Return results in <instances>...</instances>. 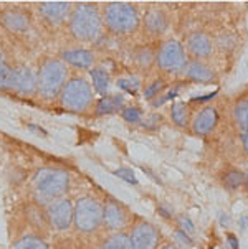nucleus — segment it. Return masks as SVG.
Instances as JSON below:
<instances>
[{
  "mask_svg": "<svg viewBox=\"0 0 248 249\" xmlns=\"http://www.w3.org/2000/svg\"><path fill=\"white\" fill-rule=\"evenodd\" d=\"M14 249H50L48 243L37 234H25L15 241Z\"/></svg>",
  "mask_w": 248,
  "mask_h": 249,
  "instance_id": "23",
  "label": "nucleus"
},
{
  "mask_svg": "<svg viewBox=\"0 0 248 249\" xmlns=\"http://www.w3.org/2000/svg\"><path fill=\"white\" fill-rule=\"evenodd\" d=\"M217 122H218V114L215 109L204 107L194 117V121H192V130H194V134L199 137L209 136V134L217 127Z\"/></svg>",
  "mask_w": 248,
  "mask_h": 249,
  "instance_id": "12",
  "label": "nucleus"
},
{
  "mask_svg": "<svg viewBox=\"0 0 248 249\" xmlns=\"http://www.w3.org/2000/svg\"><path fill=\"white\" fill-rule=\"evenodd\" d=\"M162 88H164V81H162V79H155V81L151 83V86L146 88L144 96H146L148 99H153L154 96H157L159 92H161Z\"/></svg>",
  "mask_w": 248,
  "mask_h": 249,
  "instance_id": "27",
  "label": "nucleus"
},
{
  "mask_svg": "<svg viewBox=\"0 0 248 249\" xmlns=\"http://www.w3.org/2000/svg\"><path fill=\"white\" fill-rule=\"evenodd\" d=\"M117 86H119L121 89H126L128 92L134 94V92L137 91V88H139V83H137L136 79H119V81H117Z\"/></svg>",
  "mask_w": 248,
  "mask_h": 249,
  "instance_id": "29",
  "label": "nucleus"
},
{
  "mask_svg": "<svg viewBox=\"0 0 248 249\" xmlns=\"http://www.w3.org/2000/svg\"><path fill=\"white\" fill-rule=\"evenodd\" d=\"M63 60L76 68H90L93 65V53L88 50H70L63 53Z\"/></svg>",
  "mask_w": 248,
  "mask_h": 249,
  "instance_id": "18",
  "label": "nucleus"
},
{
  "mask_svg": "<svg viewBox=\"0 0 248 249\" xmlns=\"http://www.w3.org/2000/svg\"><path fill=\"white\" fill-rule=\"evenodd\" d=\"M242 145H243V150H245L248 155V130L242 134Z\"/></svg>",
  "mask_w": 248,
  "mask_h": 249,
  "instance_id": "34",
  "label": "nucleus"
},
{
  "mask_svg": "<svg viewBox=\"0 0 248 249\" xmlns=\"http://www.w3.org/2000/svg\"><path fill=\"white\" fill-rule=\"evenodd\" d=\"M229 241H230V244H232V248H233V249H238V244H237V238H235L233 234H229Z\"/></svg>",
  "mask_w": 248,
  "mask_h": 249,
  "instance_id": "36",
  "label": "nucleus"
},
{
  "mask_svg": "<svg viewBox=\"0 0 248 249\" xmlns=\"http://www.w3.org/2000/svg\"><path fill=\"white\" fill-rule=\"evenodd\" d=\"M171 117L172 122H174L177 127H187L191 124V111H189V106L182 101L179 103H174L171 107Z\"/></svg>",
  "mask_w": 248,
  "mask_h": 249,
  "instance_id": "20",
  "label": "nucleus"
},
{
  "mask_svg": "<svg viewBox=\"0 0 248 249\" xmlns=\"http://www.w3.org/2000/svg\"><path fill=\"white\" fill-rule=\"evenodd\" d=\"M233 114V122L238 129L247 132L248 130V98H242L235 103L232 109Z\"/></svg>",
  "mask_w": 248,
  "mask_h": 249,
  "instance_id": "19",
  "label": "nucleus"
},
{
  "mask_svg": "<svg viewBox=\"0 0 248 249\" xmlns=\"http://www.w3.org/2000/svg\"><path fill=\"white\" fill-rule=\"evenodd\" d=\"M2 23L10 32H25L30 25V15L19 8H10L2 14Z\"/></svg>",
  "mask_w": 248,
  "mask_h": 249,
  "instance_id": "14",
  "label": "nucleus"
},
{
  "mask_svg": "<svg viewBox=\"0 0 248 249\" xmlns=\"http://www.w3.org/2000/svg\"><path fill=\"white\" fill-rule=\"evenodd\" d=\"M161 231L153 223L144 221V219L134 223L129 233L133 249H157L161 244Z\"/></svg>",
  "mask_w": 248,
  "mask_h": 249,
  "instance_id": "10",
  "label": "nucleus"
},
{
  "mask_svg": "<svg viewBox=\"0 0 248 249\" xmlns=\"http://www.w3.org/2000/svg\"><path fill=\"white\" fill-rule=\"evenodd\" d=\"M70 187V175L58 168H41L33 177V188L43 200L53 201L61 198Z\"/></svg>",
  "mask_w": 248,
  "mask_h": 249,
  "instance_id": "3",
  "label": "nucleus"
},
{
  "mask_svg": "<svg viewBox=\"0 0 248 249\" xmlns=\"http://www.w3.org/2000/svg\"><path fill=\"white\" fill-rule=\"evenodd\" d=\"M70 30L75 38L93 41L101 35V15L93 3H79L70 17Z\"/></svg>",
  "mask_w": 248,
  "mask_h": 249,
  "instance_id": "1",
  "label": "nucleus"
},
{
  "mask_svg": "<svg viewBox=\"0 0 248 249\" xmlns=\"http://www.w3.org/2000/svg\"><path fill=\"white\" fill-rule=\"evenodd\" d=\"M137 56H139V60H141V65L142 66H148L151 61H153V53H151V50H141L139 52V54H137Z\"/></svg>",
  "mask_w": 248,
  "mask_h": 249,
  "instance_id": "32",
  "label": "nucleus"
},
{
  "mask_svg": "<svg viewBox=\"0 0 248 249\" xmlns=\"http://www.w3.org/2000/svg\"><path fill=\"white\" fill-rule=\"evenodd\" d=\"M57 249H75L73 246H71V244H68V243H63V244H60V246H58Z\"/></svg>",
  "mask_w": 248,
  "mask_h": 249,
  "instance_id": "37",
  "label": "nucleus"
},
{
  "mask_svg": "<svg viewBox=\"0 0 248 249\" xmlns=\"http://www.w3.org/2000/svg\"><path fill=\"white\" fill-rule=\"evenodd\" d=\"M131 225V213L121 201L109 198L103 205V228L109 233H124Z\"/></svg>",
  "mask_w": 248,
  "mask_h": 249,
  "instance_id": "8",
  "label": "nucleus"
},
{
  "mask_svg": "<svg viewBox=\"0 0 248 249\" xmlns=\"http://www.w3.org/2000/svg\"><path fill=\"white\" fill-rule=\"evenodd\" d=\"M73 225L78 233L93 234L103 226V205L93 196H81L75 203Z\"/></svg>",
  "mask_w": 248,
  "mask_h": 249,
  "instance_id": "4",
  "label": "nucleus"
},
{
  "mask_svg": "<svg viewBox=\"0 0 248 249\" xmlns=\"http://www.w3.org/2000/svg\"><path fill=\"white\" fill-rule=\"evenodd\" d=\"M175 236H177V238H179L184 244H187V246H192V244H194V243H192V239L189 238V236H187L186 233H184V231H177V233H175Z\"/></svg>",
  "mask_w": 248,
  "mask_h": 249,
  "instance_id": "33",
  "label": "nucleus"
},
{
  "mask_svg": "<svg viewBox=\"0 0 248 249\" xmlns=\"http://www.w3.org/2000/svg\"><path fill=\"white\" fill-rule=\"evenodd\" d=\"M123 117L128 122H137L141 119V111L137 107H126L123 111Z\"/></svg>",
  "mask_w": 248,
  "mask_h": 249,
  "instance_id": "30",
  "label": "nucleus"
},
{
  "mask_svg": "<svg viewBox=\"0 0 248 249\" xmlns=\"http://www.w3.org/2000/svg\"><path fill=\"white\" fill-rule=\"evenodd\" d=\"M245 181H247V175L242 170H238V168H229L224 174V177H222V183L229 190H237L238 187L245 185Z\"/></svg>",
  "mask_w": 248,
  "mask_h": 249,
  "instance_id": "22",
  "label": "nucleus"
},
{
  "mask_svg": "<svg viewBox=\"0 0 248 249\" xmlns=\"http://www.w3.org/2000/svg\"><path fill=\"white\" fill-rule=\"evenodd\" d=\"M114 175H117L119 178L126 180L128 183H133V185L137 183L136 177H134V172L131 170V168H117V170L114 172Z\"/></svg>",
  "mask_w": 248,
  "mask_h": 249,
  "instance_id": "28",
  "label": "nucleus"
},
{
  "mask_svg": "<svg viewBox=\"0 0 248 249\" xmlns=\"http://www.w3.org/2000/svg\"><path fill=\"white\" fill-rule=\"evenodd\" d=\"M93 99L91 88L85 79H71L63 88L61 104L70 111H85Z\"/></svg>",
  "mask_w": 248,
  "mask_h": 249,
  "instance_id": "7",
  "label": "nucleus"
},
{
  "mask_svg": "<svg viewBox=\"0 0 248 249\" xmlns=\"http://www.w3.org/2000/svg\"><path fill=\"white\" fill-rule=\"evenodd\" d=\"M103 17L109 30L119 33V35L136 32L141 23V17L137 14V8L131 5V3H123V2L108 3L106 8H104Z\"/></svg>",
  "mask_w": 248,
  "mask_h": 249,
  "instance_id": "2",
  "label": "nucleus"
},
{
  "mask_svg": "<svg viewBox=\"0 0 248 249\" xmlns=\"http://www.w3.org/2000/svg\"><path fill=\"white\" fill-rule=\"evenodd\" d=\"M186 78L191 79L194 83H202V84H209L213 83L217 79V74L213 71L212 66H209L207 63L194 60V61H189L186 65Z\"/></svg>",
  "mask_w": 248,
  "mask_h": 249,
  "instance_id": "13",
  "label": "nucleus"
},
{
  "mask_svg": "<svg viewBox=\"0 0 248 249\" xmlns=\"http://www.w3.org/2000/svg\"><path fill=\"white\" fill-rule=\"evenodd\" d=\"M187 50L195 60H207L213 53V41L207 33L204 32H194L187 36Z\"/></svg>",
  "mask_w": 248,
  "mask_h": 249,
  "instance_id": "11",
  "label": "nucleus"
},
{
  "mask_svg": "<svg viewBox=\"0 0 248 249\" xmlns=\"http://www.w3.org/2000/svg\"><path fill=\"white\" fill-rule=\"evenodd\" d=\"M40 12L48 22L61 23L71 12L70 2H43L40 5Z\"/></svg>",
  "mask_w": 248,
  "mask_h": 249,
  "instance_id": "15",
  "label": "nucleus"
},
{
  "mask_svg": "<svg viewBox=\"0 0 248 249\" xmlns=\"http://www.w3.org/2000/svg\"><path fill=\"white\" fill-rule=\"evenodd\" d=\"M179 225L184 230V233H186V231H189V233H192V231H194V223H192L187 216H184V214H182V216H179Z\"/></svg>",
  "mask_w": 248,
  "mask_h": 249,
  "instance_id": "31",
  "label": "nucleus"
},
{
  "mask_svg": "<svg viewBox=\"0 0 248 249\" xmlns=\"http://www.w3.org/2000/svg\"><path fill=\"white\" fill-rule=\"evenodd\" d=\"M17 86V70H12L7 63H0V89L8 91Z\"/></svg>",
  "mask_w": 248,
  "mask_h": 249,
  "instance_id": "24",
  "label": "nucleus"
},
{
  "mask_svg": "<svg viewBox=\"0 0 248 249\" xmlns=\"http://www.w3.org/2000/svg\"><path fill=\"white\" fill-rule=\"evenodd\" d=\"M66 76H68V70H66L65 63H61L60 60H48L40 70L38 92L45 99L57 98L65 88Z\"/></svg>",
  "mask_w": 248,
  "mask_h": 249,
  "instance_id": "5",
  "label": "nucleus"
},
{
  "mask_svg": "<svg viewBox=\"0 0 248 249\" xmlns=\"http://www.w3.org/2000/svg\"><path fill=\"white\" fill-rule=\"evenodd\" d=\"M91 79H93V86L96 88V91L104 94L108 91V86H109V74L108 71H104L103 68H96V70H91Z\"/></svg>",
  "mask_w": 248,
  "mask_h": 249,
  "instance_id": "26",
  "label": "nucleus"
},
{
  "mask_svg": "<svg viewBox=\"0 0 248 249\" xmlns=\"http://www.w3.org/2000/svg\"><path fill=\"white\" fill-rule=\"evenodd\" d=\"M99 249H133L128 233H113L99 244Z\"/></svg>",
  "mask_w": 248,
  "mask_h": 249,
  "instance_id": "21",
  "label": "nucleus"
},
{
  "mask_svg": "<svg viewBox=\"0 0 248 249\" xmlns=\"http://www.w3.org/2000/svg\"><path fill=\"white\" fill-rule=\"evenodd\" d=\"M155 63L166 73H177V71L186 68L187 65L186 50L177 40L166 41L155 54Z\"/></svg>",
  "mask_w": 248,
  "mask_h": 249,
  "instance_id": "6",
  "label": "nucleus"
},
{
  "mask_svg": "<svg viewBox=\"0 0 248 249\" xmlns=\"http://www.w3.org/2000/svg\"><path fill=\"white\" fill-rule=\"evenodd\" d=\"M240 228H242V231L248 230V216L247 214H243V216L240 218Z\"/></svg>",
  "mask_w": 248,
  "mask_h": 249,
  "instance_id": "35",
  "label": "nucleus"
},
{
  "mask_svg": "<svg viewBox=\"0 0 248 249\" xmlns=\"http://www.w3.org/2000/svg\"><path fill=\"white\" fill-rule=\"evenodd\" d=\"M124 99L121 96H106L98 103L96 106V112L98 114H109V112H114L117 111L121 106H123Z\"/></svg>",
  "mask_w": 248,
  "mask_h": 249,
  "instance_id": "25",
  "label": "nucleus"
},
{
  "mask_svg": "<svg viewBox=\"0 0 248 249\" xmlns=\"http://www.w3.org/2000/svg\"><path fill=\"white\" fill-rule=\"evenodd\" d=\"M161 249H179V248H175L174 244H166V246L161 248Z\"/></svg>",
  "mask_w": 248,
  "mask_h": 249,
  "instance_id": "38",
  "label": "nucleus"
},
{
  "mask_svg": "<svg viewBox=\"0 0 248 249\" xmlns=\"http://www.w3.org/2000/svg\"><path fill=\"white\" fill-rule=\"evenodd\" d=\"M245 183H248V177H247V181H245Z\"/></svg>",
  "mask_w": 248,
  "mask_h": 249,
  "instance_id": "39",
  "label": "nucleus"
},
{
  "mask_svg": "<svg viewBox=\"0 0 248 249\" xmlns=\"http://www.w3.org/2000/svg\"><path fill=\"white\" fill-rule=\"evenodd\" d=\"M167 17L161 8H149L144 17V28L149 35L159 36L167 30Z\"/></svg>",
  "mask_w": 248,
  "mask_h": 249,
  "instance_id": "16",
  "label": "nucleus"
},
{
  "mask_svg": "<svg viewBox=\"0 0 248 249\" xmlns=\"http://www.w3.org/2000/svg\"><path fill=\"white\" fill-rule=\"evenodd\" d=\"M48 223L53 230L57 231H68L73 225L75 216V205L68 198H58V200L50 201L47 206Z\"/></svg>",
  "mask_w": 248,
  "mask_h": 249,
  "instance_id": "9",
  "label": "nucleus"
},
{
  "mask_svg": "<svg viewBox=\"0 0 248 249\" xmlns=\"http://www.w3.org/2000/svg\"><path fill=\"white\" fill-rule=\"evenodd\" d=\"M17 89L22 94H33L38 89V81H37L35 74L28 68H19L17 70Z\"/></svg>",
  "mask_w": 248,
  "mask_h": 249,
  "instance_id": "17",
  "label": "nucleus"
}]
</instances>
